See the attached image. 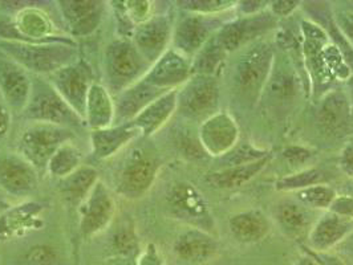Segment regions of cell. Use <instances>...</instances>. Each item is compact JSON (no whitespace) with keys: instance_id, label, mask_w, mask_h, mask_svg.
<instances>
[{"instance_id":"6da1fadb","label":"cell","mask_w":353,"mask_h":265,"mask_svg":"<svg viewBox=\"0 0 353 265\" xmlns=\"http://www.w3.org/2000/svg\"><path fill=\"white\" fill-rule=\"evenodd\" d=\"M0 50L23 70L36 74H53L76 63L74 47L67 41H24L0 40Z\"/></svg>"},{"instance_id":"7a4b0ae2","label":"cell","mask_w":353,"mask_h":265,"mask_svg":"<svg viewBox=\"0 0 353 265\" xmlns=\"http://www.w3.org/2000/svg\"><path fill=\"white\" fill-rule=\"evenodd\" d=\"M104 64L109 84L119 94L142 80L152 67L133 41L126 39H117L108 45Z\"/></svg>"},{"instance_id":"3957f363","label":"cell","mask_w":353,"mask_h":265,"mask_svg":"<svg viewBox=\"0 0 353 265\" xmlns=\"http://www.w3.org/2000/svg\"><path fill=\"white\" fill-rule=\"evenodd\" d=\"M73 131L59 125L34 123L28 126L19 141V156L26 159L35 170H47L53 154L64 143L71 142Z\"/></svg>"},{"instance_id":"277c9868","label":"cell","mask_w":353,"mask_h":265,"mask_svg":"<svg viewBox=\"0 0 353 265\" xmlns=\"http://www.w3.org/2000/svg\"><path fill=\"white\" fill-rule=\"evenodd\" d=\"M24 117L32 123L59 125L70 127L83 120L46 80H32V92L28 105L24 109Z\"/></svg>"},{"instance_id":"5b68a950","label":"cell","mask_w":353,"mask_h":265,"mask_svg":"<svg viewBox=\"0 0 353 265\" xmlns=\"http://www.w3.org/2000/svg\"><path fill=\"white\" fill-rule=\"evenodd\" d=\"M159 162L142 149L129 153L117 177V193L126 199H139L153 186Z\"/></svg>"},{"instance_id":"8992f818","label":"cell","mask_w":353,"mask_h":265,"mask_svg":"<svg viewBox=\"0 0 353 265\" xmlns=\"http://www.w3.org/2000/svg\"><path fill=\"white\" fill-rule=\"evenodd\" d=\"M218 101L219 87L216 78L214 76L194 74L178 90L176 110L188 118H201L212 114Z\"/></svg>"},{"instance_id":"52a82bcc","label":"cell","mask_w":353,"mask_h":265,"mask_svg":"<svg viewBox=\"0 0 353 265\" xmlns=\"http://www.w3.org/2000/svg\"><path fill=\"white\" fill-rule=\"evenodd\" d=\"M114 213V199L105 184L99 180L79 207V227L81 235L84 237H92L103 232L112 223Z\"/></svg>"},{"instance_id":"ba28073f","label":"cell","mask_w":353,"mask_h":265,"mask_svg":"<svg viewBox=\"0 0 353 265\" xmlns=\"http://www.w3.org/2000/svg\"><path fill=\"white\" fill-rule=\"evenodd\" d=\"M54 90L61 98L71 106L76 114L84 121L85 104L90 81V72L83 61H76L60 71L51 74V81Z\"/></svg>"},{"instance_id":"9c48e42d","label":"cell","mask_w":353,"mask_h":265,"mask_svg":"<svg viewBox=\"0 0 353 265\" xmlns=\"http://www.w3.org/2000/svg\"><path fill=\"white\" fill-rule=\"evenodd\" d=\"M168 204L176 218L198 226L212 227V215L203 195L192 183L178 182L168 193Z\"/></svg>"},{"instance_id":"30bf717a","label":"cell","mask_w":353,"mask_h":265,"mask_svg":"<svg viewBox=\"0 0 353 265\" xmlns=\"http://www.w3.org/2000/svg\"><path fill=\"white\" fill-rule=\"evenodd\" d=\"M274 52L270 44L256 43L245 53L235 68V83L246 93H256L265 85L272 67Z\"/></svg>"},{"instance_id":"8fae6325","label":"cell","mask_w":353,"mask_h":265,"mask_svg":"<svg viewBox=\"0 0 353 265\" xmlns=\"http://www.w3.org/2000/svg\"><path fill=\"white\" fill-rule=\"evenodd\" d=\"M239 137L238 125L228 113H216L201 125L198 140L205 153L223 157L235 147Z\"/></svg>"},{"instance_id":"7c38bea8","label":"cell","mask_w":353,"mask_h":265,"mask_svg":"<svg viewBox=\"0 0 353 265\" xmlns=\"http://www.w3.org/2000/svg\"><path fill=\"white\" fill-rule=\"evenodd\" d=\"M192 76L190 59L176 52V50H168L152 64L143 80L154 88L169 92L183 85Z\"/></svg>"},{"instance_id":"4fadbf2b","label":"cell","mask_w":353,"mask_h":265,"mask_svg":"<svg viewBox=\"0 0 353 265\" xmlns=\"http://www.w3.org/2000/svg\"><path fill=\"white\" fill-rule=\"evenodd\" d=\"M172 27L168 17H150L141 24L136 25L133 34V44L142 57L152 65L166 52L170 41Z\"/></svg>"},{"instance_id":"5bb4252c","label":"cell","mask_w":353,"mask_h":265,"mask_svg":"<svg viewBox=\"0 0 353 265\" xmlns=\"http://www.w3.org/2000/svg\"><path fill=\"white\" fill-rule=\"evenodd\" d=\"M32 92V80L26 70L10 60H0V93L8 107L24 112Z\"/></svg>"},{"instance_id":"9a60e30c","label":"cell","mask_w":353,"mask_h":265,"mask_svg":"<svg viewBox=\"0 0 353 265\" xmlns=\"http://www.w3.org/2000/svg\"><path fill=\"white\" fill-rule=\"evenodd\" d=\"M215 24L206 15L194 14L182 19L174 30L173 43L176 52L190 59L212 39Z\"/></svg>"},{"instance_id":"2e32d148","label":"cell","mask_w":353,"mask_h":265,"mask_svg":"<svg viewBox=\"0 0 353 265\" xmlns=\"http://www.w3.org/2000/svg\"><path fill=\"white\" fill-rule=\"evenodd\" d=\"M0 187L8 194L24 196L37 187L35 167L19 154L0 157Z\"/></svg>"},{"instance_id":"e0dca14e","label":"cell","mask_w":353,"mask_h":265,"mask_svg":"<svg viewBox=\"0 0 353 265\" xmlns=\"http://www.w3.org/2000/svg\"><path fill=\"white\" fill-rule=\"evenodd\" d=\"M63 18L72 35L84 37L93 34L103 18L104 3L96 0L59 1Z\"/></svg>"},{"instance_id":"ac0fdd59","label":"cell","mask_w":353,"mask_h":265,"mask_svg":"<svg viewBox=\"0 0 353 265\" xmlns=\"http://www.w3.org/2000/svg\"><path fill=\"white\" fill-rule=\"evenodd\" d=\"M140 131L133 123L114 124L105 129H97L90 131V146L94 158L108 159L116 156L125 146H128Z\"/></svg>"},{"instance_id":"d6986e66","label":"cell","mask_w":353,"mask_h":265,"mask_svg":"<svg viewBox=\"0 0 353 265\" xmlns=\"http://www.w3.org/2000/svg\"><path fill=\"white\" fill-rule=\"evenodd\" d=\"M163 93V90L152 87L143 78L137 81L136 84L125 89L119 94V98L114 103V121H117V124L133 121L146 106L153 103L156 98H159Z\"/></svg>"},{"instance_id":"ffe728a7","label":"cell","mask_w":353,"mask_h":265,"mask_svg":"<svg viewBox=\"0 0 353 265\" xmlns=\"http://www.w3.org/2000/svg\"><path fill=\"white\" fill-rule=\"evenodd\" d=\"M178 107V89L161 94L153 103L146 106L132 121L142 137H150L157 133L174 114Z\"/></svg>"},{"instance_id":"44dd1931","label":"cell","mask_w":353,"mask_h":265,"mask_svg":"<svg viewBox=\"0 0 353 265\" xmlns=\"http://www.w3.org/2000/svg\"><path fill=\"white\" fill-rule=\"evenodd\" d=\"M44 210L37 202H24L0 216V242L12 239L23 232L35 229Z\"/></svg>"},{"instance_id":"7402d4cb","label":"cell","mask_w":353,"mask_h":265,"mask_svg":"<svg viewBox=\"0 0 353 265\" xmlns=\"http://www.w3.org/2000/svg\"><path fill=\"white\" fill-rule=\"evenodd\" d=\"M301 28L304 34V53L310 63V68L314 73V78L321 85L328 84L334 76L327 68V64L324 61V47L327 44V35L320 27L310 21H303Z\"/></svg>"},{"instance_id":"603a6c76","label":"cell","mask_w":353,"mask_h":265,"mask_svg":"<svg viewBox=\"0 0 353 265\" xmlns=\"http://www.w3.org/2000/svg\"><path fill=\"white\" fill-rule=\"evenodd\" d=\"M270 25V19L263 17L243 19L223 25L215 36L216 41L225 52H232L241 48L254 36L263 32Z\"/></svg>"},{"instance_id":"cb8c5ba5","label":"cell","mask_w":353,"mask_h":265,"mask_svg":"<svg viewBox=\"0 0 353 265\" xmlns=\"http://www.w3.org/2000/svg\"><path fill=\"white\" fill-rule=\"evenodd\" d=\"M114 118L116 105L109 90L101 84L93 83L87 96L84 116L85 123L92 130H97L114 125Z\"/></svg>"},{"instance_id":"d4e9b609","label":"cell","mask_w":353,"mask_h":265,"mask_svg":"<svg viewBox=\"0 0 353 265\" xmlns=\"http://www.w3.org/2000/svg\"><path fill=\"white\" fill-rule=\"evenodd\" d=\"M174 251L179 259L189 263H202L216 251V243L205 231L192 229L178 236Z\"/></svg>"},{"instance_id":"484cf974","label":"cell","mask_w":353,"mask_h":265,"mask_svg":"<svg viewBox=\"0 0 353 265\" xmlns=\"http://www.w3.org/2000/svg\"><path fill=\"white\" fill-rule=\"evenodd\" d=\"M352 227V222L350 219L341 218L332 212L327 213L312 227L310 243L315 249L325 251L343 240Z\"/></svg>"},{"instance_id":"4316f807","label":"cell","mask_w":353,"mask_h":265,"mask_svg":"<svg viewBox=\"0 0 353 265\" xmlns=\"http://www.w3.org/2000/svg\"><path fill=\"white\" fill-rule=\"evenodd\" d=\"M268 160H270L268 157H265L245 165L230 166L228 169L210 174L208 177V183L212 187L221 189V190L239 189L250 180H252L258 174H261V171L265 169Z\"/></svg>"},{"instance_id":"83f0119b","label":"cell","mask_w":353,"mask_h":265,"mask_svg":"<svg viewBox=\"0 0 353 265\" xmlns=\"http://www.w3.org/2000/svg\"><path fill=\"white\" fill-rule=\"evenodd\" d=\"M230 231L242 243H255L265 237L270 224L265 215L259 211L241 212L230 219Z\"/></svg>"},{"instance_id":"f1b7e54d","label":"cell","mask_w":353,"mask_h":265,"mask_svg":"<svg viewBox=\"0 0 353 265\" xmlns=\"http://www.w3.org/2000/svg\"><path fill=\"white\" fill-rule=\"evenodd\" d=\"M15 28L24 39H31V41L47 40L53 34L51 19L46 12L35 7H27L20 10L15 19Z\"/></svg>"},{"instance_id":"f546056e","label":"cell","mask_w":353,"mask_h":265,"mask_svg":"<svg viewBox=\"0 0 353 265\" xmlns=\"http://www.w3.org/2000/svg\"><path fill=\"white\" fill-rule=\"evenodd\" d=\"M99 182V173L90 166H80L68 177L60 179V191L71 203H83Z\"/></svg>"},{"instance_id":"4dcf8cb0","label":"cell","mask_w":353,"mask_h":265,"mask_svg":"<svg viewBox=\"0 0 353 265\" xmlns=\"http://www.w3.org/2000/svg\"><path fill=\"white\" fill-rule=\"evenodd\" d=\"M320 123L330 130H337L348 123L350 104L341 92L330 93L321 103L319 112Z\"/></svg>"},{"instance_id":"1f68e13d","label":"cell","mask_w":353,"mask_h":265,"mask_svg":"<svg viewBox=\"0 0 353 265\" xmlns=\"http://www.w3.org/2000/svg\"><path fill=\"white\" fill-rule=\"evenodd\" d=\"M83 156L79 151L76 146H73L71 142L64 143L61 147L57 149V151L50 159L47 171L54 178L63 179L68 177L74 170H77L80 166H83Z\"/></svg>"},{"instance_id":"d6a6232c","label":"cell","mask_w":353,"mask_h":265,"mask_svg":"<svg viewBox=\"0 0 353 265\" xmlns=\"http://www.w3.org/2000/svg\"><path fill=\"white\" fill-rule=\"evenodd\" d=\"M225 53L215 36H212L203 48L195 54L194 60L192 61V73L212 76L214 72L218 70Z\"/></svg>"},{"instance_id":"836d02e7","label":"cell","mask_w":353,"mask_h":265,"mask_svg":"<svg viewBox=\"0 0 353 265\" xmlns=\"http://www.w3.org/2000/svg\"><path fill=\"white\" fill-rule=\"evenodd\" d=\"M276 218L283 229L291 233H299L305 230L310 223V216L305 207L295 202H284L279 204Z\"/></svg>"},{"instance_id":"e575fe53","label":"cell","mask_w":353,"mask_h":265,"mask_svg":"<svg viewBox=\"0 0 353 265\" xmlns=\"http://www.w3.org/2000/svg\"><path fill=\"white\" fill-rule=\"evenodd\" d=\"M327 180V176L320 169H307L301 173L283 177L275 183L278 191H301L315 184H321Z\"/></svg>"},{"instance_id":"d590c367","label":"cell","mask_w":353,"mask_h":265,"mask_svg":"<svg viewBox=\"0 0 353 265\" xmlns=\"http://www.w3.org/2000/svg\"><path fill=\"white\" fill-rule=\"evenodd\" d=\"M335 198V190L324 183L311 186L296 193V199L301 202V204L319 210L330 209Z\"/></svg>"},{"instance_id":"8d00e7d4","label":"cell","mask_w":353,"mask_h":265,"mask_svg":"<svg viewBox=\"0 0 353 265\" xmlns=\"http://www.w3.org/2000/svg\"><path fill=\"white\" fill-rule=\"evenodd\" d=\"M113 249L119 257L133 259L139 252V239L133 229L123 227L113 236Z\"/></svg>"},{"instance_id":"74e56055","label":"cell","mask_w":353,"mask_h":265,"mask_svg":"<svg viewBox=\"0 0 353 265\" xmlns=\"http://www.w3.org/2000/svg\"><path fill=\"white\" fill-rule=\"evenodd\" d=\"M181 4H183V8L198 14V15H209L212 12H219L223 10H228L232 4H235L234 1H226V0H192V1H182Z\"/></svg>"},{"instance_id":"f35d334b","label":"cell","mask_w":353,"mask_h":265,"mask_svg":"<svg viewBox=\"0 0 353 265\" xmlns=\"http://www.w3.org/2000/svg\"><path fill=\"white\" fill-rule=\"evenodd\" d=\"M229 154L230 157L228 158V162L230 163L229 167L230 166L245 165V163H250V162H254V160H258V159L267 157L265 151L256 150L251 145H243L241 147H234Z\"/></svg>"},{"instance_id":"ab89813d","label":"cell","mask_w":353,"mask_h":265,"mask_svg":"<svg viewBox=\"0 0 353 265\" xmlns=\"http://www.w3.org/2000/svg\"><path fill=\"white\" fill-rule=\"evenodd\" d=\"M123 11L128 20L141 24L145 20L150 18V1H123Z\"/></svg>"},{"instance_id":"60d3db41","label":"cell","mask_w":353,"mask_h":265,"mask_svg":"<svg viewBox=\"0 0 353 265\" xmlns=\"http://www.w3.org/2000/svg\"><path fill=\"white\" fill-rule=\"evenodd\" d=\"M27 259L34 265H52L56 262V255L51 248L35 247L28 252Z\"/></svg>"},{"instance_id":"b9f144b4","label":"cell","mask_w":353,"mask_h":265,"mask_svg":"<svg viewBox=\"0 0 353 265\" xmlns=\"http://www.w3.org/2000/svg\"><path fill=\"white\" fill-rule=\"evenodd\" d=\"M331 212L345 219H353V199L348 195L336 196L335 200L331 204Z\"/></svg>"},{"instance_id":"7bdbcfd3","label":"cell","mask_w":353,"mask_h":265,"mask_svg":"<svg viewBox=\"0 0 353 265\" xmlns=\"http://www.w3.org/2000/svg\"><path fill=\"white\" fill-rule=\"evenodd\" d=\"M10 126H11V109L8 107L0 93V141H3L7 137L10 131Z\"/></svg>"},{"instance_id":"ee69618b","label":"cell","mask_w":353,"mask_h":265,"mask_svg":"<svg viewBox=\"0 0 353 265\" xmlns=\"http://www.w3.org/2000/svg\"><path fill=\"white\" fill-rule=\"evenodd\" d=\"M283 156L288 162H292V163L298 165V163H304L307 159L311 158L312 153L310 150L304 149V147L291 146V147H287L283 151Z\"/></svg>"},{"instance_id":"f6af8a7d","label":"cell","mask_w":353,"mask_h":265,"mask_svg":"<svg viewBox=\"0 0 353 265\" xmlns=\"http://www.w3.org/2000/svg\"><path fill=\"white\" fill-rule=\"evenodd\" d=\"M136 265H162V259L159 256V249L154 244H149L145 248L136 262Z\"/></svg>"},{"instance_id":"bcb514c9","label":"cell","mask_w":353,"mask_h":265,"mask_svg":"<svg viewBox=\"0 0 353 265\" xmlns=\"http://www.w3.org/2000/svg\"><path fill=\"white\" fill-rule=\"evenodd\" d=\"M341 169L345 174L353 178V142H350L341 151V159H340Z\"/></svg>"},{"instance_id":"7dc6e473","label":"cell","mask_w":353,"mask_h":265,"mask_svg":"<svg viewBox=\"0 0 353 265\" xmlns=\"http://www.w3.org/2000/svg\"><path fill=\"white\" fill-rule=\"evenodd\" d=\"M298 4H299L298 1H284V0L274 1L271 6V10L276 17H287L298 7Z\"/></svg>"},{"instance_id":"c3c4849f","label":"cell","mask_w":353,"mask_h":265,"mask_svg":"<svg viewBox=\"0 0 353 265\" xmlns=\"http://www.w3.org/2000/svg\"><path fill=\"white\" fill-rule=\"evenodd\" d=\"M339 30L353 47V14H344L339 23Z\"/></svg>"},{"instance_id":"681fc988","label":"cell","mask_w":353,"mask_h":265,"mask_svg":"<svg viewBox=\"0 0 353 265\" xmlns=\"http://www.w3.org/2000/svg\"><path fill=\"white\" fill-rule=\"evenodd\" d=\"M267 1H243V3H241V4H243V6H241V8H242V11H243V14H246V15H255L263 6L262 4H265Z\"/></svg>"},{"instance_id":"f907efd6","label":"cell","mask_w":353,"mask_h":265,"mask_svg":"<svg viewBox=\"0 0 353 265\" xmlns=\"http://www.w3.org/2000/svg\"><path fill=\"white\" fill-rule=\"evenodd\" d=\"M110 265H136V263L132 259H128V257H119Z\"/></svg>"},{"instance_id":"816d5d0a","label":"cell","mask_w":353,"mask_h":265,"mask_svg":"<svg viewBox=\"0 0 353 265\" xmlns=\"http://www.w3.org/2000/svg\"><path fill=\"white\" fill-rule=\"evenodd\" d=\"M299 265H319L318 263H315L312 259H303Z\"/></svg>"},{"instance_id":"f5cc1de1","label":"cell","mask_w":353,"mask_h":265,"mask_svg":"<svg viewBox=\"0 0 353 265\" xmlns=\"http://www.w3.org/2000/svg\"><path fill=\"white\" fill-rule=\"evenodd\" d=\"M348 88L351 90V100L353 103V76H350V78H348Z\"/></svg>"},{"instance_id":"db71d44e","label":"cell","mask_w":353,"mask_h":265,"mask_svg":"<svg viewBox=\"0 0 353 265\" xmlns=\"http://www.w3.org/2000/svg\"><path fill=\"white\" fill-rule=\"evenodd\" d=\"M348 196H351L353 199V182L350 184V187H348Z\"/></svg>"}]
</instances>
